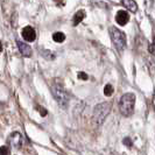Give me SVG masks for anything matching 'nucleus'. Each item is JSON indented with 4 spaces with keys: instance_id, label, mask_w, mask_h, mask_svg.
<instances>
[{
    "instance_id": "nucleus-6",
    "label": "nucleus",
    "mask_w": 155,
    "mask_h": 155,
    "mask_svg": "<svg viewBox=\"0 0 155 155\" xmlns=\"http://www.w3.org/2000/svg\"><path fill=\"white\" fill-rule=\"evenodd\" d=\"M21 35H22V38L25 39V41H27V42H33V41H35V39H36V31L31 26L25 27L22 29V31H21Z\"/></svg>"
},
{
    "instance_id": "nucleus-16",
    "label": "nucleus",
    "mask_w": 155,
    "mask_h": 155,
    "mask_svg": "<svg viewBox=\"0 0 155 155\" xmlns=\"http://www.w3.org/2000/svg\"><path fill=\"white\" fill-rule=\"evenodd\" d=\"M36 109L39 110L40 114H41L42 117H46L47 114H48V112H47V110L45 109V107H42V106H39V105H38V106H36Z\"/></svg>"
},
{
    "instance_id": "nucleus-15",
    "label": "nucleus",
    "mask_w": 155,
    "mask_h": 155,
    "mask_svg": "<svg viewBox=\"0 0 155 155\" xmlns=\"http://www.w3.org/2000/svg\"><path fill=\"white\" fill-rule=\"evenodd\" d=\"M123 143H124L125 146H128V147H132L133 146V141L131 140V138H125L123 140Z\"/></svg>"
},
{
    "instance_id": "nucleus-7",
    "label": "nucleus",
    "mask_w": 155,
    "mask_h": 155,
    "mask_svg": "<svg viewBox=\"0 0 155 155\" xmlns=\"http://www.w3.org/2000/svg\"><path fill=\"white\" fill-rule=\"evenodd\" d=\"M16 45H18V48H19V50L23 57H31L33 54L31 46H28L27 43H25L22 41H19V40L16 41Z\"/></svg>"
},
{
    "instance_id": "nucleus-18",
    "label": "nucleus",
    "mask_w": 155,
    "mask_h": 155,
    "mask_svg": "<svg viewBox=\"0 0 155 155\" xmlns=\"http://www.w3.org/2000/svg\"><path fill=\"white\" fill-rule=\"evenodd\" d=\"M54 2L57 6H63L65 4V0H54Z\"/></svg>"
},
{
    "instance_id": "nucleus-3",
    "label": "nucleus",
    "mask_w": 155,
    "mask_h": 155,
    "mask_svg": "<svg viewBox=\"0 0 155 155\" xmlns=\"http://www.w3.org/2000/svg\"><path fill=\"white\" fill-rule=\"evenodd\" d=\"M110 35H111V40L112 42L114 43L116 48L119 51H123L126 45H127V41H126V35H125L124 31H121L120 29H118L117 27L111 26L110 27Z\"/></svg>"
},
{
    "instance_id": "nucleus-11",
    "label": "nucleus",
    "mask_w": 155,
    "mask_h": 155,
    "mask_svg": "<svg viewBox=\"0 0 155 155\" xmlns=\"http://www.w3.org/2000/svg\"><path fill=\"white\" fill-rule=\"evenodd\" d=\"M53 40L57 43H62L63 41L65 40V35L63 34L62 31H56L53 34Z\"/></svg>"
},
{
    "instance_id": "nucleus-20",
    "label": "nucleus",
    "mask_w": 155,
    "mask_h": 155,
    "mask_svg": "<svg viewBox=\"0 0 155 155\" xmlns=\"http://www.w3.org/2000/svg\"><path fill=\"white\" fill-rule=\"evenodd\" d=\"M153 106H154V110H155V93L153 94Z\"/></svg>"
},
{
    "instance_id": "nucleus-8",
    "label": "nucleus",
    "mask_w": 155,
    "mask_h": 155,
    "mask_svg": "<svg viewBox=\"0 0 155 155\" xmlns=\"http://www.w3.org/2000/svg\"><path fill=\"white\" fill-rule=\"evenodd\" d=\"M116 21L118 22V25L120 26H125L127 25L128 21H130V15L126 11H119L116 15Z\"/></svg>"
},
{
    "instance_id": "nucleus-1",
    "label": "nucleus",
    "mask_w": 155,
    "mask_h": 155,
    "mask_svg": "<svg viewBox=\"0 0 155 155\" xmlns=\"http://www.w3.org/2000/svg\"><path fill=\"white\" fill-rule=\"evenodd\" d=\"M134 105H135V94L132 92H127L123 94L119 101V110L120 113L125 117H130L134 112Z\"/></svg>"
},
{
    "instance_id": "nucleus-21",
    "label": "nucleus",
    "mask_w": 155,
    "mask_h": 155,
    "mask_svg": "<svg viewBox=\"0 0 155 155\" xmlns=\"http://www.w3.org/2000/svg\"><path fill=\"white\" fill-rule=\"evenodd\" d=\"M2 51V45H1V41H0V53Z\"/></svg>"
},
{
    "instance_id": "nucleus-17",
    "label": "nucleus",
    "mask_w": 155,
    "mask_h": 155,
    "mask_svg": "<svg viewBox=\"0 0 155 155\" xmlns=\"http://www.w3.org/2000/svg\"><path fill=\"white\" fill-rule=\"evenodd\" d=\"M78 78H79V79H83V81H87L89 76L86 75L85 72H83V71H82V72H78Z\"/></svg>"
},
{
    "instance_id": "nucleus-9",
    "label": "nucleus",
    "mask_w": 155,
    "mask_h": 155,
    "mask_svg": "<svg viewBox=\"0 0 155 155\" xmlns=\"http://www.w3.org/2000/svg\"><path fill=\"white\" fill-rule=\"evenodd\" d=\"M121 5L132 13H137L138 11V5L134 0H121Z\"/></svg>"
},
{
    "instance_id": "nucleus-10",
    "label": "nucleus",
    "mask_w": 155,
    "mask_h": 155,
    "mask_svg": "<svg viewBox=\"0 0 155 155\" xmlns=\"http://www.w3.org/2000/svg\"><path fill=\"white\" fill-rule=\"evenodd\" d=\"M85 12L83 11V9H81V11H77L76 13H75V15L72 18V25L74 26H77L79 23L82 22L83 20H84V18H85Z\"/></svg>"
},
{
    "instance_id": "nucleus-12",
    "label": "nucleus",
    "mask_w": 155,
    "mask_h": 155,
    "mask_svg": "<svg viewBox=\"0 0 155 155\" xmlns=\"http://www.w3.org/2000/svg\"><path fill=\"white\" fill-rule=\"evenodd\" d=\"M41 55H42L43 58H46L48 61L55 60V54L53 51H50V50H42V51H41Z\"/></svg>"
},
{
    "instance_id": "nucleus-5",
    "label": "nucleus",
    "mask_w": 155,
    "mask_h": 155,
    "mask_svg": "<svg viewBox=\"0 0 155 155\" xmlns=\"http://www.w3.org/2000/svg\"><path fill=\"white\" fill-rule=\"evenodd\" d=\"M8 142H9V145L13 148L20 149V148L22 147V143H23L22 135L19 132H13L9 135V138H8Z\"/></svg>"
},
{
    "instance_id": "nucleus-19",
    "label": "nucleus",
    "mask_w": 155,
    "mask_h": 155,
    "mask_svg": "<svg viewBox=\"0 0 155 155\" xmlns=\"http://www.w3.org/2000/svg\"><path fill=\"white\" fill-rule=\"evenodd\" d=\"M149 51H150L152 54H155V45H154V43L149 46Z\"/></svg>"
},
{
    "instance_id": "nucleus-2",
    "label": "nucleus",
    "mask_w": 155,
    "mask_h": 155,
    "mask_svg": "<svg viewBox=\"0 0 155 155\" xmlns=\"http://www.w3.org/2000/svg\"><path fill=\"white\" fill-rule=\"evenodd\" d=\"M111 112V104L109 101H104L98 105H96V107L93 110V120L97 125L104 124V121L106 120L107 116Z\"/></svg>"
},
{
    "instance_id": "nucleus-14",
    "label": "nucleus",
    "mask_w": 155,
    "mask_h": 155,
    "mask_svg": "<svg viewBox=\"0 0 155 155\" xmlns=\"http://www.w3.org/2000/svg\"><path fill=\"white\" fill-rule=\"evenodd\" d=\"M9 148L7 146H1L0 147V155H9Z\"/></svg>"
},
{
    "instance_id": "nucleus-4",
    "label": "nucleus",
    "mask_w": 155,
    "mask_h": 155,
    "mask_svg": "<svg viewBox=\"0 0 155 155\" xmlns=\"http://www.w3.org/2000/svg\"><path fill=\"white\" fill-rule=\"evenodd\" d=\"M51 93H53L54 98L58 103L60 106L65 107L68 105V103H69V94L67 93V91L63 89L62 86L54 85L51 87Z\"/></svg>"
},
{
    "instance_id": "nucleus-13",
    "label": "nucleus",
    "mask_w": 155,
    "mask_h": 155,
    "mask_svg": "<svg viewBox=\"0 0 155 155\" xmlns=\"http://www.w3.org/2000/svg\"><path fill=\"white\" fill-rule=\"evenodd\" d=\"M113 92H114V87L111 84H106V85L104 86V94L106 97H111L113 94Z\"/></svg>"
}]
</instances>
